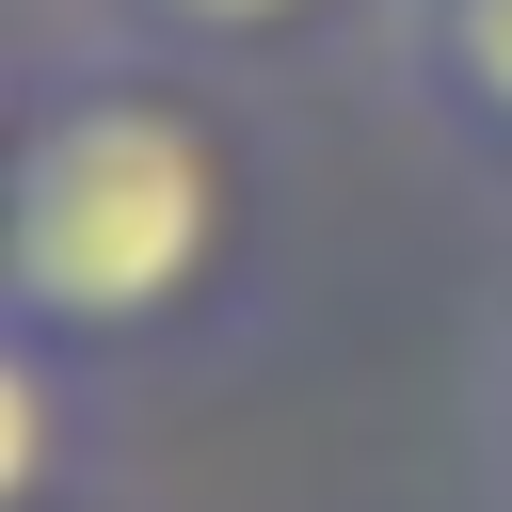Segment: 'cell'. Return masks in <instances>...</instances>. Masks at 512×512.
<instances>
[{
    "mask_svg": "<svg viewBox=\"0 0 512 512\" xmlns=\"http://www.w3.org/2000/svg\"><path fill=\"white\" fill-rule=\"evenodd\" d=\"M432 80L512 144V0H432Z\"/></svg>",
    "mask_w": 512,
    "mask_h": 512,
    "instance_id": "2",
    "label": "cell"
},
{
    "mask_svg": "<svg viewBox=\"0 0 512 512\" xmlns=\"http://www.w3.org/2000/svg\"><path fill=\"white\" fill-rule=\"evenodd\" d=\"M128 16H160V32H288L304 0H128Z\"/></svg>",
    "mask_w": 512,
    "mask_h": 512,
    "instance_id": "4",
    "label": "cell"
},
{
    "mask_svg": "<svg viewBox=\"0 0 512 512\" xmlns=\"http://www.w3.org/2000/svg\"><path fill=\"white\" fill-rule=\"evenodd\" d=\"M224 128L160 80H96L0 160V304L48 336H144L224 256Z\"/></svg>",
    "mask_w": 512,
    "mask_h": 512,
    "instance_id": "1",
    "label": "cell"
},
{
    "mask_svg": "<svg viewBox=\"0 0 512 512\" xmlns=\"http://www.w3.org/2000/svg\"><path fill=\"white\" fill-rule=\"evenodd\" d=\"M48 448H64V400H48V368H32V336H0V512H32V480H48Z\"/></svg>",
    "mask_w": 512,
    "mask_h": 512,
    "instance_id": "3",
    "label": "cell"
},
{
    "mask_svg": "<svg viewBox=\"0 0 512 512\" xmlns=\"http://www.w3.org/2000/svg\"><path fill=\"white\" fill-rule=\"evenodd\" d=\"M0 160H16V96H0Z\"/></svg>",
    "mask_w": 512,
    "mask_h": 512,
    "instance_id": "5",
    "label": "cell"
}]
</instances>
